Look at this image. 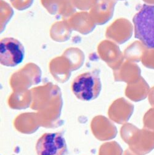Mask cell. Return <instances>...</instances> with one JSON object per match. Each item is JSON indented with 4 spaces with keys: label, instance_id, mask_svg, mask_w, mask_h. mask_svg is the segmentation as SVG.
I'll return each instance as SVG.
<instances>
[{
    "label": "cell",
    "instance_id": "cell-1",
    "mask_svg": "<svg viewBox=\"0 0 154 155\" xmlns=\"http://www.w3.org/2000/svg\"><path fill=\"white\" fill-rule=\"evenodd\" d=\"M135 37L147 48L154 49V5H144L133 18Z\"/></svg>",
    "mask_w": 154,
    "mask_h": 155
},
{
    "label": "cell",
    "instance_id": "cell-2",
    "mask_svg": "<svg viewBox=\"0 0 154 155\" xmlns=\"http://www.w3.org/2000/svg\"><path fill=\"white\" fill-rule=\"evenodd\" d=\"M102 89L99 73L96 70L85 72L77 76L72 84V90L75 97L82 101L96 99Z\"/></svg>",
    "mask_w": 154,
    "mask_h": 155
},
{
    "label": "cell",
    "instance_id": "cell-4",
    "mask_svg": "<svg viewBox=\"0 0 154 155\" xmlns=\"http://www.w3.org/2000/svg\"><path fill=\"white\" fill-rule=\"evenodd\" d=\"M25 49L22 44L14 38H5L0 41V62L7 67H15L24 60Z\"/></svg>",
    "mask_w": 154,
    "mask_h": 155
},
{
    "label": "cell",
    "instance_id": "cell-7",
    "mask_svg": "<svg viewBox=\"0 0 154 155\" xmlns=\"http://www.w3.org/2000/svg\"><path fill=\"white\" fill-rule=\"evenodd\" d=\"M146 67L154 69V54H150V58L147 59L143 63Z\"/></svg>",
    "mask_w": 154,
    "mask_h": 155
},
{
    "label": "cell",
    "instance_id": "cell-6",
    "mask_svg": "<svg viewBox=\"0 0 154 155\" xmlns=\"http://www.w3.org/2000/svg\"><path fill=\"white\" fill-rule=\"evenodd\" d=\"M144 128L154 132V108H151L144 115Z\"/></svg>",
    "mask_w": 154,
    "mask_h": 155
},
{
    "label": "cell",
    "instance_id": "cell-8",
    "mask_svg": "<svg viewBox=\"0 0 154 155\" xmlns=\"http://www.w3.org/2000/svg\"><path fill=\"white\" fill-rule=\"evenodd\" d=\"M149 101L151 106L154 108V87H152L149 94Z\"/></svg>",
    "mask_w": 154,
    "mask_h": 155
},
{
    "label": "cell",
    "instance_id": "cell-5",
    "mask_svg": "<svg viewBox=\"0 0 154 155\" xmlns=\"http://www.w3.org/2000/svg\"><path fill=\"white\" fill-rule=\"evenodd\" d=\"M38 155H65L67 151L64 137L60 133H46L36 144Z\"/></svg>",
    "mask_w": 154,
    "mask_h": 155
},
{
    "label": "cell",
    "instance_id": "cell-3",
    "mask_svg": "<svg viewBox=\"0 0 154 155\" xmlns=\"http://www.w3.org/2000/svg\"><path fill=\"white\" fill-rule=\"evenodd\" d=\"M125 140L140 155H145L154 149V132L144 128L139 130L128 124L124 130Z\"/></svg>",
    "mask_w": 154,
    "mask_h": 155
}]
</instances>
